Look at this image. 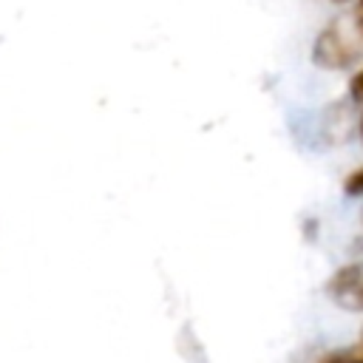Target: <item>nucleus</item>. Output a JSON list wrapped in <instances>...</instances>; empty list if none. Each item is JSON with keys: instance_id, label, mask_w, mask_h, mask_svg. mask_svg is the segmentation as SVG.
I'll list each match as a JSON object with an SVG mask.
<instances>
[{"instance_id": "nucleus-4", "label": "nucleus", "mask_w": 363, "mask_h": 363, "mask_svg": "<svg viewBox=\"0 0 363 363\" xmlns=\"http://www.w3.org/2000/svg\"><path fill=\"white\" fill-rule=\"evenodd\" d=\"M343 190H346V196H352V199L363 196V164L346 176V182H343Z\"/></svg>"}, {"instance_id": "nucleus-5", "label": "nucleus", "mask_w": 363, "mask_h": 363, "mask_svg": "<svg viewBox=\"0 0 363 363\" xmlns=\"http://www.w3.org/2000/svg\"><path fill=\"white\" fill-rule=\"evenodd\" d=\"M349 99L363 105V68H360V71H354V74H352V79H349Z\"/></svg>"}, {"instance_id": "nucleus-8", "label": "nucleus", "mask_w": 363, "mask_h": 363, "mask_svg": "<svg viewBox=\"0 0 363 363\" xmlns=\"http://www.w3.org/2000/svg\"><path fill=\"white\" fill-rule=\"evenodd\" d=\"M332 3H346V0H332Z\"/></svg>"}, {"instance_id": "nucleus-3", "label": "nucleus", "mask_w": 363, "mask_h": 363, "mask_svg": "<svg viewBox=\"0 0 363 363\" xmlns=\"http://www.w3.org/2000/svg\"><path fill=\"white\" fill-rule=\"evenodd\" d=\"M315 363H363V340L360 346H346V349H332L320 354Z\"/></svg>"}, {"instance_id": "nucleus-2", "label": "nucleus", "mask_w": 363, "mask_h": 363, "mask_svg": "<svg viewBox=\"0 0 363 363\" xmlns=\"http://www.w3.org/2000/svg\"><path fill=\"white\" fill-rule=\"evenodd\" d=\"M326 295L346 312H363V258L332 272Z\"/></svg>"}, {"instance_id": "nucleus-7", "label": "nucleus", "mask_w": 363, "mask_h": 363, "mask_svg": "<svg viewBox=\"0 0 363 363\" xmlns=\"http://www.w3.org/2000/svg\"><path fill=\"white\" fill-rule=\"evenodd\" d=\"M357 130H360V139H363V113H360V125H357Z\"/></svg>"}, {"instance_id": "nucleus-6", "label": "nucleus", "mask_w": 363, "mask_h": 363, "mask_svg": "<svg viewBox=\"0 0 363 363\" xmlns=\"http://www.w3.org/2000/svg\"><path fill=\"white\" fill-rule=\"evenodd\" d=\"M354 28L363 37V0H354Z\"/></svg>"}, {"instance_id": "nucleus-1", "label": "nucleus", "mask_w": 363, "mask_h": 363, "mask_svg": "<svg viewBox=\"0 0 363 363\" xmlns=\"http://www.w3.org/2000/svg\"><path fill=\"white\" fill-rule=\"evenodd\" d=\"M312 62L323 71H343L357 62V45L343 34L337 23H329L312 43Z\"/></svg>"}]
</instances>
